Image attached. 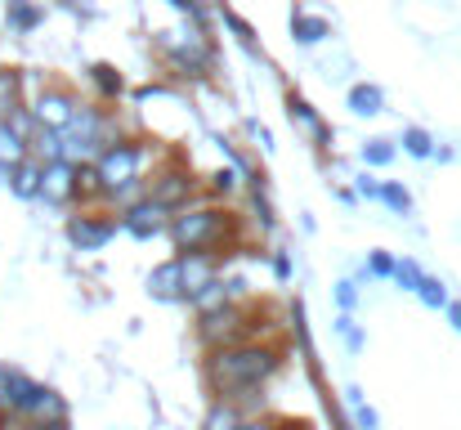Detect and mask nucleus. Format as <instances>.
<instances>
[{"mask_svg": "<svg viewBox=\"0 0 461 430\" xmlns=\"http://www.w3.org/2000/svg\"><path fill=\"white\" fill-rule=\"evenodd\" d=\"M283 368H287L283 341H238L229 350L206 354V386H211V399L229 404L247 390H265L274 377H283Z\"/></svg>", "mask_w": 461, "mask_h": 430, "instance_id": "nucleus-1", "label": "nucleus"}, {"mask_svg": "<svg viewBox=\"0 0 461 430\" xmlns=\"http://www.w3.org/2000/svg\"><path fill=\"white\" fill-rule=\"evenodd\" d=\"M238 215L224 206V202H211V197H197L193 206H184V211H175L170 215V229H166V238H170V247H175V256H193V252H206V256H229L233 252V242H238Z\"/></svg>", "mask_w": 461, "mask_h": 430, "instance_id": "nucleus-2", "label": "nucleus"}, {"mask_svg": "<svg viewBox=\"0 0 461 430\" xmlns=\"http://www.w3.org/2000/svg\"><path fill=\"white\" fill-rule=\"evenodd\" d=\"M90 166H95L99 188H104V202H108L117 188H126V184L153 175V143L140 140V135H122V140L104 143L99 157H95Z\"/></svg>", "mask_w": 461, "mask_h": 430, "instance_id": "nucleus-3", "label": "nucleus"}, {"mask_svg": "<svg viewBox=\"0 0 461 430\" xmlns=\"http://www.w3.org/2000/svg\"><path fill=\"white\" fill-rule=\"evenodd\" d=\"M149 197L161 202L166 211H184V206H193L202 197V179L188 166H179V161L157 166L153 175H149Z\"/></svg>", "mask_w": 461, "mask_h": 430, "instance_id": "nucleus-4", "label": "nucleus"}, {"mask_svg": "<svg viewBox=\"0 0 461 430\" xmlns=\"http://www.w3.org/2000/svg\"><path fill=\"white\" fill-rule=\"evenodd\" d=\"M166 63L175 68V77L184 81H206L211 77V45L202 41V32H170V41H161Z\"/></svg>", "mask_w": 461, "mask_h": 430, "instance_id": "nucleus-5", "label": "nucleus"}, {"mask_svg": "<svg viewBox=\"0 0 461 430\" xmlns=\"http://www.w3.org/2000/svg\"><path fill=\"white\" fill-rule=\"evenodd\" d=\"M247 341V305H224V309H211V314H197V345L211 354V350H229Z\"/></svg>", "mask_w": 461, "mask_h": 430, "instance_id": "nucleus-6", "label": "nucleus"}, {"mask_svg": "<svg viewBox=\"0 0 461 430\" xmlns=\"http://www.w3.org/2000/svg\"><path fill=\"white\" fill-rule=\"evenodd\" d=\"M68 242H72V252H104L122 229H117V215H108V211H90V206H81L77 215H68Z\"/></svg>", "mask_w": 461, "mask_h": 430, "instance_id": "nucleus-7", "label": "nucleus"}, {"mask_svg": "<svg viewBox=\"0 0 461 430\" xmlns=\"http://www.w3.org/2000/svg\"><path fill=\"white\" fill-rule=\"evenodd\" d=\"M170 215H175V211H166L161 202L140 197V202H131V206H122V211H117V229H122V233H131L135 242H153V238H166Z\"/></svg>", "mask_w": 461, "mask_h": 430, "instance_id": "nucleus-8", "label": "nucleus"}, {"mask_svg": "<svg viewBox=\"0 0 461 430\" xmlns=\"http://www.w3.org/2000/svg\"><path fill=\"white\" fill-rule=\"evenodd\" d=\"M77 108H81V99H72L68 90H41V95L32 99L27 113H32L36 131H54V135H63V131L72 126Z\"/></svg>", "mask_w": 461, "mask_h": 430, "instance_id": "nucleus-9", "label": "nucleus"}, {"mask_svg": "<svg viewBox=\"0 0 461 430\" xmlns=\"http://www.w3.org/2000/svg\"><path fill=\"white\" fill-rule=\"evenodd\" d=\"M41 202L77 206V166L72 161H45L41 166Z\"/></svg>", "mask_w": 461, "mask_h": 430, "instance_id": "nucleus-10", "label": "nucleus"}, {"mask_svg": "<svg viewBox=\"0 0 461 430\" xmlns=\"http://www.w3.org/2000/svg\"><path fill=\"white\" fill-rule=\"evenodd\" d=\"M0 386H5V413H14V417H27L32 404H36V395L45 390L41 381H32V377L18 372V368H5V372H0Z\"/></svg>", "mask_w": 461, "mask_h": 430, "instance_id": "nucleus-11", "label": "nucleus"}, {"mask_svg": "<svg viewBox=\"0 0 461 430\" xmlns=\"http://www.w3.org/2000/svg\"><path fill=\"white\" fill-rule=\"evenodd\" d=\"M144 287H149V296H153L157 305H184V279H179V261L170 256V261L153 265V270H149V279H144Z\"/></svg>", "mask_w": 461, "mask_h": 430, "instance_id": "nucleus-12", "label": "nucleus"}, {"mask_svg": "<svg viewBox=\"0 0 461 430\" xmlns=\"http://www.w3.org/2000/svg\"><path fill=\"white\" fill-rule=\"evenodd\" d=\"M179 261V279H184V300L197 291V287H206L215 274H220V256H206V252H193V256H175Z\"/></svg>", "mask_w": 461, "mask_h": 430, "instance_id": "nucleus-13", "label": "nucleus"}, {"mask_svg": "<svg viewBox=\"0 0 461 430\" xmlns=\"http://www.w3.org/2000/svg\"><path fill=\"white\" fill-rule=\"evenodd\" d=\"M345 108L354 113V117H381L385 113V90L381 86H372V81H354L349 90H345Z\"/></svg>", "mask_w": 461, "mask_h": 430, "instance_id": "nucleus-14", "label": "nucleus"}, {"mask_svg": "<svg viewBox=\"0 0 461 430\" xmlns=\"http://www.w3.org/2000/svg\"><path fill=\"white\" fill-rule=\"evenodd\" d=\"M193 314H211V309H224V305H233V296H229V279L224 274H215L206 287H197L188 300H184Z\"/></svg>", "mask_w": 461, "mask_h": 430, "instance_id": "nucleus-15", "label": "nucleus"}, {"mask_svg": "<svg viewBox=\"0 0 461 430\" xmlns=\"http://www.w3.org/2000/svg\"><path fill=\"white\" fill-rule=\"evenodd\" d=\"M23 422H32V430L36 426H54V422H68V404H63V395L45 386V390L36 395V404H32V413H27Z\"/></svg>", "mask_w": 461, "mask_h": 430, "instance_id": "nucleus-16", "label": "nucleus"}, {"mask_svg": "<svg viewBox=\"0 0 461 430\" xmlns=\"http://www.w3.org/2000/svg\"><path fill=\"white\" fill-rule=\"evenodd\" d=\"M327 36H331V23H327V18L305 14V9H296V14H292V41H296L301 50H309V45H322Z\"/></svg>", "mask_w": 461, "mask_h": 430, "instance_id": "nucleus-17", "label": "nucleus"}, {"mask_svg": "<svg viewBox=\"0 0 461 430\" xmlns=\"http://www.w3.org/2000/svg\"><path fill=\"white\" fill-rule=\"evenodd\" d=\"M90 86H95L99 104H113V99L126 95V77H122L113 63H90Z\"/></svg>", "mask_w": 461, "mask_h": 430, "instance_id": "nucleus-18", "label": "nucleus"}, {"mask_svg": "<svg viewBox=\"0 0 461 430\" xmlns=\"http://www.w3.org/2000/svg\"><path fill=\"white\" fill-rule=\"evenodd\" d=\"M9 193L18 202H36L41 197V161H23L9 170Z\"/></svg>", "mask_w": 461, "mask_h": 430, "instance_id": "nucleus-19", "label": "nucleus"}, {"mask_svg": "<svg viewBox=\"0 0 461 430\" xmlns=\"http://www.w3.org/2000/svg\"><path fill=\"white\" fill-rule=\"evenodd\" d=\"M27 152H32V143L23 140V135H18V131H14V126L0 117V170L9 175L14 166H23V161H27Z\"/></svg>", "mask_w": 461, "mask_h": 430, "instance_id": "nucleus-20", "label": "nucleus"}, {"mask_svg": "<svg viewBox=\"0 0 461 430\" xmlns=\"http://www.w3.org/2000/svg\"><path fill=\"white\" fill-rule=\"evenodd\" d=\"M220 18H224V27L233 32V41H238L251 59H260V41H256L251 23H247V18H238V9H229V5H220Z\"/></svg>", "mask_w": 461, "mask_h": 430, "instance_id": "nucleus-21", "label": "nucleus"}, {"mask_svg": "<svg viewBox=\"0 0 461 430\" xmlns=\"http://www.w3.org/2000/svg\"><path fill=\"white\" fill-rule=\"evenodd\" d=\"M238 188H242V170H238V166H220V170L206 175V197H211V202L233 197Z\"/></svg>", "mask_w": 461, "mask_h": 430, "instance_id": "nucleus-22", "label": "nucleus"}, {"mask_svg": "<svg viewBox=\"0 0 461 430\" xmlns=\"http://www.w3.org/2000/svg\"><path fill=\"white\" fill-rule=\"evenodd\" d=\"M399 152H408L412 161H426V157H435V135L426 126H408L399 135Z\"/></svg>", "mask_w": 461, "mask_h": 430, "instance_id": "nucleus-23", "label": "nucleus"}, {"mask_svg": "<svg viewBox=\"0 0 461 430\" xmlns=\"http://www.w3.org/2000/svg\"><path fill=\"white\" fill-rule=\"evenodd\" d=\"M5 18H9V32H18V36H27L32 27H41V9L32 0H9Z\"/></svg>", "mask_w": 461, "mask_h": 430, "instance_id": "nucleus-24", "label": "nucleus"}, {"mask_svg": "<svg viewBox=\"0 0 461 430\" xmlns=\"http://www.w3.org/2000/svg\"><path fill=\"white\" fill-rule=\"evenodd\" d=\"M238 426H242V413H238L233 404H224V399H211L202 430H238Z\"/></svg>", "mask_w": 461, "mask_h": 430, "instance_id": "nucleus-25", "label": "nucleus"}, {"mask_svg": "<svg viewBox=\"0 0 461 430\" xmlns=\"http://www.w3.org/2000/svg\"><path fill=\"white\" fill-rule=\"evenodd\" d=\"M412 296H417L426 309H444V305L453 300V291L444 287V279H435V274H426V279L417 283V291H412Z\"/></svg>", "mask_w": 461, "mask_h": 430, "instance_id": "nucleus-26", "label": "nucleus"}, {"mask_svg": "<svg viewBox=\"0 0 461 430\" xmlns=\"http://www.w3.org/2000/svg\"><path fill=\"white\" fill-rule=\"evenodd\" d=\"M385 211H394V215H412V193L403 188V184H394V179H385L381 184V197H376Z\"/></svg>", "mask_w": 461, "mask_h": 430, "instance_id": "nucleus-27", "label": "nucleus"}, {"mask_svg": "<svg viewBox=\"0 0 461 430\" xmlns=\"http://www.w3.org/2000/svg\"><path fill=\"white\" fill-rule=\"evenodd\" d=\"M399 157V143L394 140H367L363 143V166L367 170H381V166H390Z\"/></svg>", "mask_w": 461, "mask_h": 430, "instance_id": "nucleus-28", "label": "nucleus"}, {"mask_svg": "<svg viewBox=\"0 0 461 430\" xmlns=\"http://www.w3.org/2000/svg\"><path fill=\"white\" fill-rule=\"evenodd\" d=\"M287 113H292V122H296V126H305V131H318V126H322V117L309 108L301 90H287Z\"/></svg>", "mask_w": 461, "mask_h": 430, "instance_id": "nucleus-29", "label": "nucleus"}, {"mask_svg": "<svg viewBox=\"0 0 461 430\" xmlns=\"http://www.w3.org/2000/svg\"><path fill=\"white\" fill-rule=\"evenodd\" d=\"M170 9H179L184 18H193V27L202 32V36H211V9L202 5V0H166Z\"/></svg>", "mask_w": 461, "mask_h": 430, "instance_id": "nucleus-30", "label": "nucleus"}, {"mask_svg": "<svg viewBox=\"0 0 461 430\" xmlns=\"http://www.w3.org/2000/svg\"><path fill=\"white\" fill-rule=\"evenodd\" d=\"M421 279H426V270H421L412 256H403V261L394 265V279H390V283L399 287V291H417V283H421Z\"/></svg>", "mask_w": 461, "mask_h": 430, "instance_id": "nucleus-31", "label": "nucleus"}, {"mask_svg": "<svg viewBox=\"0 0 461 430\" xmlns=\"http://www.w3.org/2000/svg\"><path fill=\"white\" fill-rule=\"evenodd\" d=\"M394 265H399V256H390V252H367V279H381V283H390L394 279Z\"/></svg>", "mask_w": 461, "mask_h": 430, "instance_id": "nucleus-32", "label": "nucleus"}, {"mask_svg": "<svg viewBox=\"0 0 461 430\" xmlns=\"http://www.w3.org/2000/svg\"><path fill=\"white\" fill-rule=\"evenodd\" d=\"M336 336H340V345H345L349 354H358V350H363V341H367V336H363V327H358L349 314H340V318H336Z\"/></svg>", "mask_w": 461, "mask_h": 430, "instance_id": "nucleus-33", "label": "nucleus"}, {"mask_svg": "<svg viewBox=\"0 0 461 430\" xmlns=\"http://www.w3.org/2000/svg\"><path fill=\"white\" fill-rule=\"evenodd\" d=\"M331 300H336L340 314H354V305H358V287L349 283V279H340V283L331 287Z\"/></svg>", "mask_w": 461, "mask_h": 430, "instance_id": "nucleus-34", "label": "nucleus"}, {"mask_svg": "<svg viewBox=\"0 0 461 430\" xmlns=\"http://www.w3.org/2000/svg\"><path fill=\"white\" fill-rule=\"evenodd\" d=\"M354 179H358V184H354V193H358V197H372V202L381 197V179H376L372 170H363V175H354Z\"/></svg>", "mask_w": 461, "mask_h": 430, "instance_id": "nucleus-35", "label": "nucleus"}, {"mask_svg": "<svg viewBox=\"0 0 461 430\" xmlns=\"http://www.w3.org/2000/svg\"><path fill=\"white\" fill-rule=\"evenodd\" d=\"M269 270H274L278 283H292V256H287V252H274V256H269Z\"/></svg>", "mask_w": 461, "mask_h": 430, "instance_id": "nucleus-36", "label": "nucleus"}, {"mask_svg": "<svg viewBox=\"0 0 461 430\" xmlns=\"http://www.w3.org/2000/svg\"><path fill=\"white\" fill-rule=\"evenodd\" d=\"M354 426L358 430H381V417H376L367 404H358V408H354Z\"/></svg>", "mask_w": 461, "mask_h": 430, "instance_id": "nucleus-37", "label": "nucleus"}, {"mask_svg": "<svg viewBox=\"0 0 461 430\" xmlns=\"http://www.w3.org/2000/svg\"><path fill=\"white\" fill-rule=\"evenodd\" d=\"M444 314H448V327H453V332L461 336V300H457V296H453V300L444 305Z\"/></svg>", "mask_w": 461, "mask_h": 430, "instance_id": "nucleus-38", "label": "nucleus"}, {"mask_svg": "<svg viewBox=\"0 0 461 430\" xmlns=\"http://www.w3.org/2000/svg\"><path fill=\"white\" fill-rule=\"evenodd\" d=\"M238 430H283L278 422H269V417H242V426Z\"/></svg>", "mask_w": 461, "mask_h": 430, "instance_id": "nucleus-39", "label": "nucleus"}, {"mask_svg": "<svg viewBox=\"0 0 461 430\" xmlns=\"http://www.w3.org/2000/svg\"><path fill=\"white\" fill-rule=\"evenodd\" d=\"M336 202H340V206H354L358 193H354V188H336Z\"/></svg>", "mask_w": 461, "mask_h": 430, "instance_id": "nucleus-40", "label": "nucleus"}, {"mask_svg": "<svg viewBox=\"0 0 461 430\" xmlns=\"http://www.w3.org/2000/svg\"><path fill=\"white\" fill-rule=\"evenodd\" d=\"M345 399H349V408H358V404H367V399H363V386H349V390H345Z\"/></svg>", "mask_w": 461, "mask_h": 430, "instance_id": "nucleus-41", "label": "nucleus"}, {"mask_svg": "<svg viewBox=\"0 0 461 430\" xmlns=\"http://www.w3.org/2000/svg\"><path fill=\"white\" fill-rule=\"evenodd\" d=\"M36 430H68V422H54V426H36Z\"/></svg>", "mask_w": 461, "mask_h": 430, "instance_id": "nucleus-42", "label": "nucleus"}, {"mask_svg": "<svg viewBox=\"0 0 461 430\" xmlns=\"http://www.w3.org/2000/svg\"><path fill=\"white\" fill-rule=\"evenodd\" d=\"M0 413H5V386H0Z\"/></svg>", "mask_w": 461, "mask_h": 430, "instance_id": "nucleus-43", "label": "nucleus"}]
</instances>
